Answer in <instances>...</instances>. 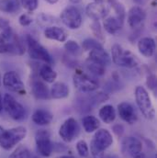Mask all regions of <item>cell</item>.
Here are the masks:
<instances>
[{"mask_svg":"<svg viewBox=\"0 0 157 158\" xmlns=\"http://www.w3.org/2000/svg\"><path fill=\"white\" fill-rule=\"evenodd\" d=\"M4 110L9 115V117L15 120H23L26 118L27 112L24 107L19 103L11 95L6 94L3 98Z\"/></svg>","mask_w":157,"mask_h":158,"instance_id":"obj_6","label":"cell"},{"mask_svg":"<svg viewBox=\"0 0 157 158\" xmlns=\"http://www.w3.org/2000/svg\"><path fill=\"white\" fill-rule=\"evenodd\" d=\"M35 142L37 151L43 157H48L52 155L53 144L51 141V134L46 130H39L35 134Z\"/></svg>","mask_w":157,"mask_h":158,"instance_id":"obj_7","label":"cell"},{"mask_svg":"<svg viewBox=\"0 0 157 158\" xmlns=\"http://www.w3.org/2000/svg\"><path fill=\"white\" fill-rule=\"evenodd\" d=\"M133 1L140 6H144L145 4H147L149 0H133Z\"/></svg>","mask_w":157,"mask_h":158,"instance_id":"obj_39","label":"cell"},{"mask_svg":"<svg viewBox=\"0 0 157 158\" xmlns=\"http://www.w3.org/2000/svg\"><path fill=\"white\" fill-rule=\"evenodd\" d=\"M90 27H91V31H92L93 34L96 37H97V39L104 40V36H103V33H102V29H101L99 21H94L91 24Z\"/></svg>","mask_w":157,"mask_h":158,"instance_id":"obj_34","label":"cell"},{"mask_svg":"<svg viewBox=\"0 0 157 158\" xmlns=\"http://www.w3.org/2000/svg\"><path fill=\"white\" fill-rule=\"evenodd\" d=\"M103 48L102 44L98 42V40L94 39H85L82 43V49L85 52H90L95 49Z\"/></svg>","mask_w":157,"mask_h":158,"instance_id":"obj_31","label":"cell"},{"mask_svg":"<svg viewBox=\"0 0 157 158\" xmlns=\"http://www.w3.org/2000/svg\"><path fill=\"white\" fill-rule=\"evenodd\" d=\"M93 1H102V0H93Z\"/></svg>","mask_w":157,"mask_h":158,"instance_id":"obj_48","label":"cell"},{"mask_svg":"<svg viewBox=\"0 0 157 158\" xmlns=\"http://www.w3.org/2000/svg\"><path fill=\"white\" fill-rule=\"evenodd\" d=\"M147 85H148V86L151 89L155 90V88L156 87V78H155V76H151V77H148V79H147Z\"/></svg>","mask_w":157,"mask_h":158,"instance_id":"obj_38","label":"cell"},{"mask_svg":"<svg viewBox=\"0 0 157 158\" xmlns=\"http://www.w3.org/2000/svg\"><path fill=\"white\" fill-rule=\"evenodd\" d=\"M26 42L28 45V52L32 59L42 61L47 64H52L53 60L49 52L31 35H27Z\"/></svg>","mask_w":157,"mask_h":158,"instance_id":"obj_5","label":"cell"},{"mask_svg":"<svg viewBox=\"0 0 157 158\" xmlns=\"http://www.w3.org/2000/svg\"><path fill=\"white\" fill-rule=\"evenodd\" d=\"M52 118H53V116L50 111L46 110H42V109L35 110L34 113L32 114L33 122L39 126H45V125L50 124Z\"/></svg>","mask_w":157,"mask_h":158,"instance_id":"obj_20","label":"cell"},{"mask_svg":"<svg viewBox=\"0 0 157 158\" xmlns=\"http://www.w3.org/2000/svg\"><path fill=\"white\" fill-rule=\"evenodd\" d=\"M19 0H0V10L6 13H14L19 8Z\"/></svg>","mask_w":157,"mask_h":158,"instance_id":"obj_26","label":"cell"},{"mask_svg":"<svg viewBox=\"0 0 157 158\" xmlns=\"http://www.w3.org/2000/svg\"><path fill=\"white\" fill-rule=\"evenodd\" d=\"M56 158H76L75 156H59V157H56Z\"/></svg>","mask_w":157,"mask_h":158,"instance_id":"obj_43","label":"cell"},{"mask_svg":"<svg viewBox=\"0 0 157 158\" xmlns=\"http://www.w3.org/2000/svg\"><path fill=\"white\" fill-rule=\"evenodd\" d=\"M39 77L48 83H53L57 77L56 72L52 68L50 64H43L39 68Z\"/></svg>","mask_w":157,"mask_h":158,"instance_id":"obj_25","label":"cell"},{"mask_svg":"<svg viewBox=\"0 0 157 158\" xmlns=\"http://www.w3.org/2000/svg\"><path fill=\"white\" fill-rule=\"evenodd\" d=\"M86 68L91 74L97 77H101L105 74V66L90 59L86 60Z\"/></svg>","mask_w":157,"mask_h":158,"instance_id":"obj_27","label":"cell"},{"mask_svg":"<svg viewBox=\"0 0 157 158\" xmlns=\"http://www.w3.org/2000/svg\"><path fill=\"white\" fill-rule=\"evenodd\" d=\"M118 112L120 118L129 124H134L138 119L136 109L129 102H121L118 104Z\"/></svg>","mask_w":157,"mask_h":158,"instance_id":"obj_15","label":"cell"},{"mask_svg":"<svg viewBox=\"0 0 157 158\" xmlns=\"http://www.w3.org/2000/svg\"><path fill=\"white\" fill-rule=\"evenodd\" d=\"M13 31L11 27L6 31H3L0 34V53H6L8 52V36Z\"/></svg>","mask_w":157,"mask_h":158,"instance_id":"obj_28","label":"cell"},{"mask_svg":"<svg viewBox=\"0 0 157 158\" xmlns=\"http://www.w3.org/2000/svg\"><path fill=\"white\" fill-rule=\"evenodd\" d=\"M146 19V13L142 6H134L128 13V23L131 29L142 28Z\"/></svg>","mask_w":157,"mask_h":158,"instance_id":"obj_14","label":"cell"},{"mask_svg":"<svg viewBox=\"0 0 157 158\" xmlns=\"http://www.w3.org/2000/svg\"><path fill=\"white\" fill-rule=\"evenodd\" d=\"M156 44L153 38L150 37H143L138 42V50L142 55L144 57L150 58L155 52Z\"/></svg>","mask_w":157,"mask_h":158,"instance_id":"obj_16","label":"cell"},{"mask_svg":"<svg viewBox=\"0 0 157 158\" xmlns=\"http://www.w3.org/2000/svg\"><path fill=\"white\" fill-rule=\"evenodd\" d=\"M143 143L142 142L135 137H127L123 140L121 143L122 153L129 157H135L142 153Z\"/></svg>","mask_w":157,"mask_h":158,"instance_id":"obj_13","label":"cell"},{"mask_svg":"<svg viewBox=\"0 0 157 158\" xmlns=\"http://www.w3.org/2000/svg\"><path fill=\"white\" fill-rule=\"evenodd\" d=\"M19 24L21 26L27 27L32 23V19L28 14H22V15H20V17L19 19Z\"/></svg>","mask_w":157,"mask_h":158,"instance_id":"obj_35","label":"cell"},{"mask_svg":"<svg viewBox=\"0 0 157 158\" xmlns=\"http://www.w3.org/2000/svg\"><path fill=\"white\" fill-rule=\"evenodd\" d=\"M112 61L115 64L125 68H134L139 65V59L131 52L123 49L120 45L114 44L111 48Z\"/></svg>","mask_w":157,"mask_h":158,"instance_id":"obj_3","label":"cell"},{"mask_svg":"<svg viewBox=\"0 0 157 158\" xmlns=\"http://www.w3.org/2000/svg\"><path fill=\"white\" fill-rule=\"evenodd\" d=\"M85 12L86 15L94 21H98L109 14V6L108 3H104L103 1H94L87 5Z\"/></svg>","mask_w":157,"mask_h":158,"instance_id":"obj_12","label":"cell"},{"mask_svg":"<svg viewBox=\"0 0 157 158\" xmlns=\"http://www.w3.org/2000/svg\"><path fill=\"white\" fill-rule=\"evenodd\" d=\"M47 3H49V4H55V3H57L59 0H45Z\"/></svg>","mask_w":157,"mask_h":158,"instance_id":"obj_42","label":"cell"},{"mask_svg":"<svg viewBox=\"0 0 157 158\" xmlns=\"http://www.w3.org/2000/svg\"><path fill=\"white\" fill-rule=\"evenodd\" d=\"M3 85L9 91L16 92L19 95H25V85L20 77L14 71L6 72L3 77Z\"/></svg>","mask_w":157,"mask_h":158,"instance_id":"obj_10","label":"cell"},{"mask_svg":"<svg viewBox=\"0 0 157 158\" xmlns=\"http://www.w3.org/2000/svg\"><path fill=\"white\" fill-rule=\"evenodd\" d=\"M19 2L21 3L22 6L30 12L36 10L39 6L38 0H19Z\"/></svg>","mask_w":157,"mask_h":158,"instance_id":"obj_33","label":"cell"},{"mask_svg":"<svg viewBox=\"0 0 157 158\" xmlns=\"http://www.w3.org/2000/svg\"><path fill=\"white\" fill-rule=\"evenodd\" d=\"M31 91L37 99H49L51 98L47 85L39 79L33 78L31 81Z\"/></svg>","mask_w":157,"mask_h":158,"instance_id":"obj_17","label":"cell"},{"mask_svg":"<svg viewBox=\"0 0 157 158\" xmlns=\"http://www.w3.org/2000/svg\"><path fill=\"white\" fill-rule=\"evenodd\" d=\"M31 153L30 152V150L24 145H19L15 149V151L8 158H31Z\"/></svg>","mask_w":157,"mask_h":158,"instance_id":"obj_30","label":"cell"},{"mask_svg":"<svg viewBox=\"0 0 157 158\" xmlns=\"http://www.w3.org/2000/svg\"><path fill=\"white\" fill-rule=\"evenodd\" d=\"M123 22L118 17H109L104 20V29L109 34H116L123 26Z\"/></svg>","mask_w":157,"mask_h":158,"instance_id":"obj_22","label":"cell"},{"mask_svg":"<svg viewBox=\"0 0 157 158\" xmlns=\"http://www.w3.org/2000/svg\"><path fill=\"white\" fill-rule=\"evenodd\" d=\"M4 110V105H3V98L0 95V113L2 112V110Z\"/></svg>","mask_w":157,"mask_h":158,"instance_id":"obj_41","label":"cell"},{"mask_svg":"<svg viewBox=\"0 0 157 158\" xmlns=\"http://www.w3.org/2000/svg\"><path fill=\"white\" fill-rule=\"evenodd\" d=\"M88 59L98 63L104 66L109 65L111 63V59L110 56L109 55V53L104 50V48L101 49H95L89 52V56Z\"/></svg>","mask_w":157,"mask_h":158,"instance_id":"obj_19","label":"cell"},{"mask_svg":"<svg viewBox=\"0 0 157 158\" xmlns=\"http://www.w3.org/2000/svg\"><path fill=\"white\" fill-rule=\"evenodd\" d=\"M64 49L68 53H70L73 56H79L82 52V48L79 46V44L75 40H67L64 43Z\"/></svg>","mask_w":157,"mask_h":158,"instance_id":"obj_29","label":"cell"},{"mask_svg":"<svg viewBox=\"0 0 157 158\" xmlns=\"http://www.w3.org/2000/svg\"><path fill=\"white\" fill-rule=\"evenodd\" d=\"M81 1H82V0H70V2H72L73 4H78Z\"/></svg>","mask_w":157,"mask_h":158,"instance_id":"obj_44","label":"cell"},{"mask_svg":"<svg viewBox=\"0 0 157 158\" xmlns=\"http://www.w3.org/2000/svg\"><path fill=\"white\" fill-rule=\"evenodd\" d=\"M133 158H145V156H144L143 154H139L138 156H136L135 157H133Z\"/></svg>","mask_w":157,"mask_h":158,"instance_id":"obj_45","label":"cell"},{"mask_svg":"<svg viewBox=\"0 0 157 158\" xmlns=\"http://www.w3.org/2000/svg\"><path fill=\"white\" fill-rule=\"evenodd\" d=\"M62 22L71 30H77L82 25L81 13L76 6H67L61 13Z\"/></svg>","mask_w":157,"mask_h":158,"instance_id":"obj_8","label":"cell"},{"mask_svg":"<svg viewBox=\"0 0 157 158\" xmlns=\"http://www.w3.org/2000/svg\"><path fill=\"white\" fill-rule=\"evenodd\" d=\"M31 158H40V157H39V156H35V155H32V154H31Z\"/></svg>","mask_w":157,"mask_h":158,"instance_id":"obj_46","label":"cell"},{"mask_svg":"<svg viewBox=\"0 0 157 158\" xmlns=\"http://www.w3.org/2000/svg\"><path fill=\"white\" fill-rule=\"evenodd\" d=\"M136 103L145 118L152 119L155 116V110L154 109L150 95L146 89L143 86H137L135 88Z\"/></svg>","mask_w":157,"mask_h":158,"instance_id":"obj_4","label":"cell"},{"mask_svg":"<svg viewBox=\"0 0 157 158\" xmlns=\"http://www.w3.org/2000/svg\"><path fill=\"white\" fill-rule=\"evenodd\" d=\"M9 28H10L9 21L6 19H4V18L0 17V30H2V31H6V30H7Z\"/></svg>","mask_w":157,"mask_h":158,"instance_id":"obj_36","label":"cell"},{"mask_svg":"<svg viewBox=\"0 0 157 158\" xmlns=\"http://www.w3.org/2000/svg\"><path fill=\"white\" fill-rule=\"evenodd\" d=\"M82 124H83L84 130L87 133H91L99 128L100 121L95 116H85L82 118Z\"/></svg>","mask_w":157,"mask_h":158,"instance_id":"obj_24","label":"cell"},{"mask_svg":"<svg viewBox=\"0 0 157 158\" xmlns=\"http://www.w3.org/2000/svg\"><path fill=\"white\" fill-rule=\"evenodd\" d=\"M69 95V87L62 82H56L51 88L50 96L55 99H62L67 98Z\"/></svg>","mask_w":157,"mask_h":158,"instance_id":"obj_21","label":"cell"},{"mask_svg":"<svg viewBox=\"0 0 157 158\" xmlns=\"http://www.w3.org/2000/svg\"><path fill=\"white\" fill-rule=\"evenodd\" d=\"M76 150L78 155L83 158H86L89 155V150H88V146L87 143L84 141V140H80L76 143Z\"/></svg>","mask_w":157,"mask_h":158,"instance_id":"obj_32","label":"cell"},{"mask_svg":"<svg viewBox=\"0 0 157 158\" xmlns=\"http://www.w3.org/2000/svg\"><path fill=\"white\" fill-rule=\"evenodd\" d=\"M73 81L75 87L82 93H90L98 88V84L96 80L81 71H77L74 75Z\"/></svg>","mask_w":157,"mask_h":158,"instance_id":"obj_9","label":"cell"},{"mask_svg":"<svg viewBox=\"0 0 157 158\" xmlns=\"http://www.w3.org/2000/svg\"><path fill=\"white\" fill-rule=\"evenodd\" d=\"M44 36L49 40H57L59 42H64L68 38V33L63 28L57 26H52L45 29Z\"/></svg>","mask_w":157,"mask_h":158,"instance_id":"obj_18","label":"cell"},{"mask_svg":"<svg viewBox=\"0 0 157 158\" xmlns=\"http://www.w3.org/2000/svg\"><path fill=\"white\" fill-rule=\"evenodd\" d=\"M112 129H113L114 133H115L117 136H118V137L122 136V134H123V132H124V127H123L121 124H116V125H114Z\"/></svg>","mask_w":157,"mask_h":158,"instance_id":"obj_37","label":"cell"},{"mask_svg":"<svg viewBox=\"0 0 157 158\" xmlns=\"http://www.w3.org/2000/svg\"><path fill=\"white\" fill-rule=\"evenodd\" d=\"M0 85H1V76H0Z\"/></svg>","mask_w":157,"mask_h":158,"instance_id":"obj_47","label":"cell"},{"mask_svg":"<svg viewBox=\"0 0 157 158\" xmlns=\"http://www.w3.org/2000/svg\"><path fill=\"white\" fill-rule=\"evenodd\" d=\"M113 143V138L111 133L106 129L98 130L91 141L90 149L94 157L100 158L103 156V152L107 150Z\"/></svg>","mask_w":157,"mask_h":158,"instance_id":"obj_2","label":"cell"},{"mask_svg":"<svg viewBox=\"0 0 157 158\" xmlns=\"http://www.w3.org/2000/svg\"><path fill=\"white\" fill-rule=\"evenodd\" d=\"M79 128L77 121L74 118H67L59 130L60 137L66 143H70L74 141L79 134Z\"/></svg>","mask_w":157,"mask_h":158,"instance_id":"obj_11","label":"cell"},{"mask_svg":"<svg viewBox=\"0 0 157 158\" xmlns=\"http://www.w3.org/2000/svg\"><path fill=\"white\" fill-rule=\"evenodd\" d=\"M99 118L107 124L112 123L116 118V110L111 105H105L99 110Z\"/></svg>","mask_w":157,"mask_h":158,"instance_id":"obj_23","label":"cell"},{"mask_svg":"<svg viewBox=\"0 0 157 158\" xmlns=\"http://www.w3.org/2000/svg\"><path fill=\"white\" fill-rule=\"evenodd\" d=\"M27 135L26 128L19 126L9 130H4L0 126V147L4 150H10Z\"/></svg>","mask_w":157,"mask_h":158,"instance_id":"obj_1","label":"cell"},{"mask_svg":"<svg viewBox=\"0 0 157 158\" xmlns=\"http://www.w3.org/2000/svg\"><path fill=\"white\" fill-rule=\"evenodd\" d=\"M100 158H119L118 156H116V155H106V156H102Z\"/></svg>","mask_w":157,"mask_h":158,"instance_id":"obj_40","label":"cell"}]
</instances>
